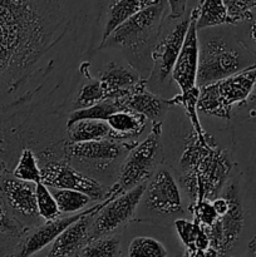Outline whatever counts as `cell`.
I'll use <instances>...</instances> for the list:
<instances>
[{"instance_id": "obj_1", "label": "cell", "mask_w": 256, "mask_h": 257, "mask_svg": "<svg viewBox=\"0 0 256 257\" xmlns=\"http://www.w3.org/2000/svg\"><path fill=\"white\" fill-rule=\"evenodd\" d=\"M100 2L0 0V151L65 142Z\"/></svg>"}, {"instance_id": "obj_2", "label": "cell", "mask_w": 256, "mask_h": 257, "mask_svg": "<svg viewBox=\"0 0 256 257\" xmlns=\"http://www.w3.org/2000/svg\"><path fill=\"white\" fill-rule=\"evenodd\" d=\"M232 153L221 147L212 135L200 140L193 130L183 140V148L176 166L178 186L190 203L213 201L220 197L232 176Z\"/></svg>"}, {"instance_id": "obj_3", "label": "cell", "mask_w": 256, "mask_h": 257, "mask_svg": "<svg viewBox=\"0 0 256 257\" xmlns=\"http://www.w3.org/2000/svg\"><path fill=\"white\" fill-rule=\"evenodd\" d=\"M197 87L212 84L256 65V55L228 25L197 30Z\"/></svg>"}, {"instance_id": "obj_4", "label": "cell", "mask_w": 256, "mask_h": 257, "mask_svg": "<svg viewBox=\"0 0 256 257\" xmlns=\"http://www.w3.org/2000/svg\"><path fill=\"white\" fill-rule=\"evenodd\" d=\"M167 13L168 2L157 0L117 28L98 49L120 50L128 64L147 79L152 70V50Z\"/></svg>"}, {"instance_id": "obj_5", "label": "cell", "mask_w": 256, "mask_h": 257, "mask_svg": "<svg viewBox=\"0 0 256 257\" xmlns=\"http://www.w3.org/2000/svg\"><path fill=\"white\" fill-rule=\"evenodd\" d=\"M191 12L187 2H168V13L152 50V70L147 78L148 89L155 94L170 82L190 27Z\"/></svg>"}, {"instance_id": "obj_6", "label": "cell", "mask_w": 256, "mask_h": 257, "mask_svg": "<svg viewBox=\"0 0 256 257\" xmlns=\"http://www.w3.org/2000/svg\"><path fill=\"white\" fill-rule=\"evenodd\" d=\"M137 143H120L112 140L64 145V160L87 177L105 187H112L118 180L125 156Z\"/></svg>"}, {"instance_id": "obj_7", "label": "cell", "mask_w": 256, "mask_h": 257, "mask_svg": "<svg viewBox=\"0 0 256 257\" xmlns=\"http://www.w3.org/2000/svg\"><path fill=\"white\" fill-rule=\"evenodd\" d=\"M256 88V65L235 75L200 87L198 112L231 120L233 109L246 103Z\"/></svg>"}, {"instance_id": "obj_8", "label": "cell", "mask_w": 256, "mask_h": 257, "mask_svg": "<svg viewBox=\"0 0 256 257\" xmlns=\"http://www.w3.org/2000/svg\"><path fill=\"white\" fill-rule=\"evenodd\" d=\"M140 217L136 221L167 222L180 218L185 213L182 191L175 175L168 168L161 167L146 183V190L137 208Z\"/></svg>"}, {"instance_id": "obj_9", "label": "cell", "mask_w": 256, "mask_h": 257, "mask_svg": "<svg viewBox=\"0 0 256 257\" xmlns=\"http://www.w3.org/2000/svg\"><path fill=\"white\" fill-rule=\"evenodd\" d=\"M162 127V122L152 123L150 135L125 156L115 182L123 192L147 183L158 170L163 153Z\"/></svg>"}, {"instance_id": "obj_10", "label": "cell", "mask_w": 256, "mask_h": 257, "mask_svg": "<svg viewBox=\"0 0 256 257\" xmlns=\"http://www.w3.org/2000/svg\"><path fill=\"white\" fill-rule=\"evenodd\" d=\"M221 196L228 201V211L218 218L211 227H203L210 240V247L216 250L220 257H226L237 243L245 228V206L241 191L240 175L231 177L226 183Z\"/></svg>"}, {"instance_id": "obj_11", "label": "cell", "mask_w": 256, "mask_h": 257, "mask_svg": "<svg viewBox=\"0 0 256 257\" xmlns=\"http://www.w3.org/2000/svg\"><path fill=\"white\" fill-rule=\"evenodd\" d=\"M231 120L233 162L256 211V115L235 109Z\"/></svg>"}, {"instance_id": "obj_12", "label": "cell", "mask_w": 256, "mask_h": 257, "mask_svg": "<svg viewBox=\"0 0 256 257\" xmlns=\"http://www.w3.org/2000/svg\"><path fill=\"white\" fill-rule=\"evenodd\" d=\"M42 182L53 190H70L84 193L92 201L102 202L112 195V188L100 185L75 170L68 161H50L40 165Z\"/></svg>"}, {"instance_id": "obj_13", "label": "cell", "mask_w": 256, "mask_h": 257, "mask_svg": "<svg viewBox=\"0 0 256 257\" xmlns=\"http://www.w3.org/2000/svg\"><path fill=\"white\" fill-rule=\"evenodd\" d=\"M146 190V183L137 186L127 192L120 193L110 201L93 218L89 231V241L105 236L117 235L128 222L135 218L136 211Z\"/></svg>"}, {"instance_id": "obj_14", "label": "cell", "mask_w": 256, "mask_h": 257, "mask_svg": "<svg viewBox=\"0 0 256 257\" xmlns=\"http://www.w3.org/2000/svg\"><path fill=\"white\" fill-rule=\"evenodd\" d=\"M0 192L13 216L25 228L30 230L44 222L38 213L34 183L23 182L5 173L0 177Z\"/></svg>"}, {"instance_id": "obj_15", "label": "cell", "mask_w": 256, "mask_h": 257, "mask_svg": "<svg viewBox=\"0 0 256 257\" xmlns=\"http://www.w3.org/2000/svg\"><path fill=\"white\" fill-rule=\"evenodd\" d=\"M112 195L107 198V200L102 201V202L94 203L92 207H89L88 212L85 213L83 217H80L77 222L73 223L72 226L63 231L60 233L59 237L52 243L50 251L48 252L47 256L44 257H78L80 251L87 246L89 242V231L90 226H92L93 218L94 216L102 210L104 206L115 197L123 193L119 186L117 183L112 186Z\"/></svg>"}, {"instance_id": "obj_16", "label": "cell", "mask_w": 256, "mask_h": 257, "mask_svg": "<svg viewBox=\"0 0 256 257\" xmlns=\"http://www.w3.org/2000/svg\"><path fill=\"white\" fill-rule=\"evenodd\" d=\"M89 208L75 213L72 216H64L57 220L47 221L34 228H30L24 236L19 238L15 243L14 248L10 252L9 257H33L42 252L47 246L52 245L60 236V233L67 230L69 226L77 222L80 217L88 212Z\"/></svg>"}, {"instance_id": "obj_17", "label": "cell", "mask_w": 256, "mask_h": 257, "mask_svg": "<svg viewBox=\"0 0 256 257\" xmlns=\"http://www.w3.org/2000/svg\"><path fill=\"white\" fill-rule=\"evenodd\" d=\"M197 5L192 8L191 12L190 27L186 34L185 42L181 48L180 55L177 58L175 68L172 70L171 79L180 88V93L188 92L197 87L198 72V33H197Z\"/></svg>"}, {"instance_id": "obj_18", "label": "cell", "mask_w": 256, "mask_h": 257, "mask_svg": "<svg viewBox=\"0 0 256 257\" xmlns=\"http://www.w3.org/2000/svg\"><path fill=\"white\" fill-rule=\"evenodd\" d=\"M119 100L125 110L138 113L152 123L162 122L171 108L168 99H165L148 89L147 79L141 80L130 94L120 98Z\"/></svg>"}, {"instance_id": "obj_19", "label": "cell", "mask_w": 256, "mask_h": 257, "mask_svg": "<svg viewBox=\"0 0 256 257\" xmlns=\"http://www.w3.org/2000/svg\"><path fill=\"white\" fill-rule=\"evenodd\" d=\"M98 79L104 88L107 99H120L130 94L133 88L145 78L130 64L109 62L99 73Z\"/></svg>"}, {"instance_id": "obj_20", "label": "cell", "mask_w": 256, "mask_h": 257, "mask_svg": "<svg viewBox=\"0 0 256 257\" xmlns=\"http://www.w3.org/2000/svg\"><path fill=\"white\" fill-rule=\"evenodd\" d=\"M157 0H119V2H108L105 4V20L102 30V38L99 45L103 44L112 35L117 28L124 24L133 15L138 14L146 8L153 5Z\"/></svg>"}, {"instance_id": "obj_21", "label": "cell", "mask_w": 256, "mask_h": 257, "mask_svg": "<svg viewBox=\"0 0 256 257\" xmlns=\"http://www.w3.org/2000/svg\"><path fill=\"white\" fill-rule=\"evenodd\" d=\"M147 118L132 110H120L107 119L110 140L120 143H138V138L147 128Z\"/></svg>"}, {"instance_id": "obj_22", "label": "cell", "mask_w": 256, "mask_h": 257, "mask_svg": "<svg viewBox=\"0 0 256 257\" xmlns=\"http://www.w3.org/2000/svg\"><path fill=\"white\" fill-rule=\"evenodd\" d=\"M90 67H92V63L89 60L83 63L82 74L85 78V82H82L80 87L78 88V92L73 100L72 112L85 109V108L93 107L103 100H107V95H105L104 88H103L100 80L90 74Z\"/></svg>"}, {"instance_id": "obj_23", "label": "cell", "mask_w": 256, "mask_h": 257, "mask_svg": "<svg viewBox=\"0 0 256 257\" xmlns=\"http://www.w3.org/2000/svg\"><path fill=\"white\" fill-rule=\"evenodd\" d=\"M110 140V128L103 120H79L67 127V143H85Z\"/></svg>"}, {"instance_id": "obj_24", "label": "cell", "mask_w": 256, "mask_h": 257, "mask_svg": "<svg viewBox=\"0 0 256 257\" xmlns=\"http://www.w3.org/2000/svg\"><path fill=\"white\" fill-rule=\"evenodd\" d=\"M197 30L227 25V10L223 0H205L197 4Z\"/></svg>"}, {"instance_id": "obj_25", "label": "cell", "mask_w": 256, "mask_h": 257, "mask_svg": "<svg viewBox=\"0 0 256 257\" xmlns=\"http://www.w3.org/2000/svg\"><path fill=\"white\" fill-rule=\"evenodd\" d=\"M198 97H200V88L196 87L193 89L188 90L185 93H178V94L173 95L171 99H168L170 105H180L183 108L186 115H187L188 120L191 123V127L195 131L196 135L198 136L200 140H206L208 136L207 132L202 128L200 123V118H198V109H197V102Z\"/></svg>"}, {"instance_id": "obj_26", "label": "cell", "mask_w": 256, "mask_h": 257, "mask_svg": "<svg viewBox=\"0 0 256 257\" xmlns=\"http://www.w3.org/2000/svg\"><path fill=\"white\" fill-rule=\"evenodd\" d=\"M120 110L125 109L123 108L119 99L103 100V102L98 103V104L93 105V107L74 110V112L70 113L67 120V127L73 124V123L79 122V120H103V122H107V119L110 115L117 112H120Z\"/></svg>"}, {"instance_id": "obj_27", "label": "cell", "mask_w": 256, "mask_h": 257, "mask_svg": "<svg viewBox=\"0 0 256 257\" xmlns=\"http://www.w3.org/2000/svg\"><path fill=\"white\" fill-rule=\"evenodd\" d=\"M10 175L23 182L34 183V185L42 182L39 161L34 151L30 148H23L14 167L10 171Z\"/></svg>"}, {"instance_id": "obj_28", "label": "cell", "mask_w": 256, "mask_h": 257, "mask_svg": "<svg viewBox=\"0 0 256 257\" xmlns=\"http://www.w3.org/2000/svg\"><path fill=\"white\" fill-rule=\"evenodd\" d=\"M50 191L54 196L60 215L72 216L79 213L84 211V208L92 202V200L87 195L77 192V191L53 190V188H50Z\"/></svg>"}, {"instance_id": "obj_29", "label": "cell", "mask_w": 256, "mask_h": 257, "mask_svg": "<svg viewBox=\"0 0 256 257\" xmlns=\"http://www.w3.org/2000/svg\"><path fill=\"white\" fill-rule=\"evenodd\" d=\"M79 257H120V236L117 233L89 241Z\"/></svg>"}, {"instance_id": "obj_30", "label": "cell", "mask_w": 256, "mask_h": 257, "mask_svg": "<svg viewBox=\"0 0 256 257\" xmlns=\"http://www.w3.org/2000/svg\"><path fill=\"white\" fill-rule=\"evenodd\" d=\"M166 246L151 236H137L128 246V257H167Z\"/></svg>"}, {"instance_id": "obj_31", "label": "cell", "mask_w": 256, "mask_h": 257, "mask_svg": "<svg viewBox=\"0 0 256 257\" xmlns=\"http://www.w3.org/2000/svg\"><path fill=\"white\" fill-rule=\"evenodd\" d=\"M227 10V25L236 27L242 25L253 19L256 9V2L253 0H225Z\"/></svg>"}, {"instance_id": "obj_32", "label": "cell", "mask_w": 256, "mask_h": 257, "mask_svg": "<svg viewBox=\"0 0 256 257\" xmlns=\"http://www.w3.org/2000/svg\"><path fill=\"white\" fill-rule=\"evenodd\" d=\"M35 195H37L38 213L44 222L57 220L62 216L52 191L44 183L39 182L35 185Z\"/></svg>"}, {"instance_id": "obj_33", "label": "cell", "mask_w": 256, "mask_h": 257, "mask_svg": "<svg viewBox=\"0 0 256 257\" xmlns=\"http://www.w3.org/2000/svg\"><path fill=\"white\" fill-rule=\"evenodd\" d=\"M28 228H25L17 218L13 216L12 211L8 207L2 192H0V233L13 240H19L22 236L28 232Z\"/></svg>"}, {"instance_id": "obj_34", "label": "cell", "mask_w": 256, "mask_h": 257, "mask_svg": "<svg viewBox=\"0 0 256 257\" xmlns=\"http://www.w3.org/2000/svg\"><path fill=\"white\" fill-rule=\"evenodd\" d=\"M187 210L193 216V221L203 227H211L220 218L213 208L212 201H200L188 206Z\"/></svg>"}, {"instance_id": "obj_35", "label": "cell", "mask_w": 256, "mask_h": 257, "mask_svg": "<svg viewBox=\"0 0 256 257\" xmlns=\"http://www.w3.org/2000/svg\"><path fill=\"white\" fill-rule=\"evenodd\" d=\"M181 241L185 245L186 250L195 252V243L201 231V226L196 221H187L185 218H178L173 222Z\"/></svg>"}, {"instance_id": "obj_36", "label": "cell", "mask_w": 256, "mask_h": 257, "mask_svg": "<svg viewBox=\"0 0 256 257\" xmlns=\"http://www.w3.org/2000/svg\"><path fill=\"white\" fill-rule=\"evenodd\" d=\"M17 241L18 240H13V238L7 237V236L0 233V257H9L10 252L15 246V243L12 242H17Z\"/></svg>"}, {"instance_id": "obj_37", "label": "cell", "mask_w": 256, "mask_h": 257, "mask_svg": "<svg viewBox=\"0 0 256 257\" xmlns=\"http://www.w3.org/2000/svg\"><path fill=\"white\" fill-rule=\"evenodd\" d=\"M248 25L247 28V37L250 40V44L247 45L248 49L256 55V17L253 15V19L250 20L248 23H245Z\"/></svg>"}, {"instance_id": "obj_38", "label": "cell", "mask_w": 256, "mask_h": 257, "mask_svg": "<svg viewBox=\"0 0 256 257\" xmlns=\"http://www.w3.org/2000/svg\"><path fill=\"white\" fill-rule=\"evenodd\" d=\"M212 205H213V208H215V211L217 212L218 217H222V216H225L226 213H227L228 201L226 200L225 197H222V196H220V197H217L216 200H213Z\"/></svg>"}, {"instance_id": "obj_39", "label": "cell", "mask_w": 256, "mask_h": 257, "mask_svg": "<svg viewBox=\"0 0 256 257\" xmlns=\"http://www.w3.org/2000/svg\"><path fill=\"white\" fill-rule=\"evenodd\" d=\"M195 257H220L218 252L216 250H213L212 247L207 248L206 251H197V252H193Z\"/></svg>"}, {"instance_id": "obj_40", "label": "cell", "mask_w": 256, "mask_h": 257, "mask_svg": "<svg viewBox=\"0 0 256 257\" xmlns=\"http://www.w3.org/2000/svg\"><path fill=\"white\" fill-rule=\"evenodd\" d=\"M5 173H10L9 168H8L7 163L3 161V158L0 157V177H2L3 175H5Z\"/></svg>"}, {"instance_id": "obj_41", "label": "cell", "mask_w": 256, "mask_h": 257, "mask_svg": "<svg viewBox=\"0 0 256 257\" xmlns=\"http://www.w3.org/2000/svg\"><path fill=\"white\" fill-rule=\"evenodd\" d=\"M248 247H250V250H252L253 252H255L256 251V236L252 238V240H251V242L248 243Z\"/></svg>"}, {"instance_id": "obj_42", "label": "cell", "mask_w": 256, "mask_h": 257, "mask_svg": "<svg viewBox=\"0 0 256 257\" xmlns=\"http://www.w3.org/2000/svg\"><path fill=\"white\" fill-rule=\"evenodd\" d=\"M183 257H195V255H193V252H190V251L186 250L185 255H183Z\"/></svg>"}, {"instance_id": "obj_43", "label": "cell", "mask_w": 256, "mask_h": 257, "mask_svg": "<svg viewBox=\"0 0 256 257\" xmlns=\"http://www.w3.org/2000/svg\"><path fill=\"white\" fill-rule=\"evenodd\" d=\"M33 257H44V256H39V255H37V256H33Z\"/></svg>"}, {"instance_id": "obj_44", "label": "cell", "mask_w": 256, "mask_h": 257, "mask_svg": "<svg viewBox=\"0 0 256 257\" xmlns=\"http://www.w3.org/2000/svg\"><path fill=\"white\" fill-rule=\"evenodd\" d=\"M255 257H256V251H255Z\"/></svg>"}, {"instance_id": "obj_45", "label": "cell", "mask_w": 256, "mask_h": 257, "mask_svg": "<svg viewBox=\"0 0 256 257\" xmlns=\"http://www.w3.org/2000/svg\"><path fill=\"white\" fill-rule=\"evenodd\" d=\"M78 257H79V256H78Z\"/></svg>"}]
</instances>
